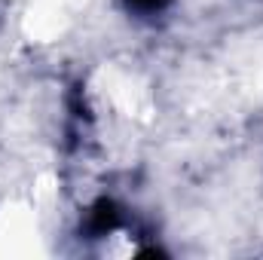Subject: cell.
Wrapping results in <instances>:
<instances>
[{
	"instance_id": "obj_1",
	"label": "cell",
	"mask_w": 263,
	"mask_h": 260,
	"mask_svg": "<svg viewBox=\"0 0 263 260\" xmlns=\"http://www.w3.org/2000/svg\"><path fill=\"white\" fill-rule=\"evenodd\" d=\"M117 224H120V211H117V205H114V202H107V199H101V202L92 208L89 230H92V233H98V236H104V233L117 230Z\"/></svg>"
},
{
	"instance_id": "obj_2",
	"label": "cell",
	"mask_w": 263,
	"mask_h": 260,
	"mask_svg": "<svg viewBox=\"0 0 263 260\" xmlns=\"http://www.w3.org/2000/svg\"><path fill=\"white\" fill-rule=\"evenodd\" d=\"M132 12H141V15H153V12H162L172 0H123Z\"/></svg>"
}]
</instances>
